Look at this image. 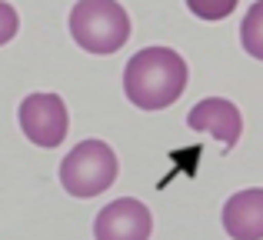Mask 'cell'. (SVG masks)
<instances>
[{"instance_id": "52a82bcc", "label": "cell", "mask_w": 263, "mask_h": 240, "mask_svg": "<svg viewBox=\"0 0 263 240\" xmlns=\"http://www.w3.org/2000/svg\"><path fill=\"white\" fill-rule=\"evenodd\" d=\"M223 230L233 240H263V187L233 194L223 204Z\"/></svg>"}, {"instance_id": "277c9868", "label": "cell", "mask_w": 263, "mask_h": 240, "mask_svg": "<svg viewBox=\"0 0 263 240\" xmlns=\"http://www.w3.org/2000/svg\"><path fill=\"white\" fill-rule=\"evenodd\" d=\"M20 130L30 143L50 150L60 147L67 137V127H70V117H67V104L57 97V94H30L20 104Z\"/></svg>"}, {"instance_id": "6da1fadb", "label": "cell", "mask_w": 263, "mask_h": 240, "mask_svg": "<svg viewBox=\"0 0 263 240\" xmlns=\"http://www.w3.org/2000/svg\"><path fill=\"white\" fill-rule=\"evenodd\" d=\"M186 60L170 47L137 50L123 67V94L140 110H167L186 90Z\"/></svg>"}, {"instance_id": "7a4b0ae2", "label": "cell", "mask_w": 263, "mask_h": 240, "mask_svg": "<svg viewBox=\"0 0 263 240\" xmlns=\"http://www.w3.org/2000/svg\"><path fill=\"white\" fill-rule=\"evenodd\" d=\"M70 33L87 53H117L130 37V17L117 0H80L70 10Z\"/></svg>"}, {"instance_id": "ba28073f", "label": "cell", "mask_w": 263, "mask_h": 240, "mask_svg": "<svg viewBox=\"0 0 263 240\" xmlns=\"http://www.w3.org/2000/svg\"><path fill=\"white\" fill-rule=\"evenodd\" d=\"M240 44H243V50L250 57L263 60V0H257L247 10L243 24H240Z\"/></svg>"}, {"instance_id": "5b68a950", "label": "cell", "mask_w": 263, "mask_h": 240, "mask_svg": "<svg viewBox=\"0 0 263 240\" xmlns=\"http://www.w3.org/2000/svg\"><path fill=\"white\" fill-rule=\"evenodd\" d=\"M154 234V217L137 197L110 200L93 220L97 240H150Z\"/></svg>"}, {"instance_id": "30bf717a", "label": "cell", "mask_w": 263, "mask_h": 240, "mask_svg": "<svg viewBox=\"0 0 263 240\" xmlns=\"http://www.w3.org/2000/svg\"><path fill=\"white\" fill-rule=\"evenodd\" d=\"M17 27H20L17 10H13L10 4H4V0H0V47H4L7 40L17 37Z\"/></svg>"}, {"instance_id": "8992f818", "label": "cell", "mask_w": 263, "mask_h": 240, "mask_svg": "<svg viewBox=\"0 0 263 240\" xmlns=\"http://www.w3.org/2000/svg\"><path fill=\"white\" fill-rule=\"evenodd\" d=\"M186 123H190V130H200V134L217 137L227 150L237 147L240 134H243V117H240L237 104H230V100H223V97L200 100V104L186 114Z\"/></svg>"}, {"instance_id": "3957f363", "label": "cell", "mask_w": 263, "mask_h": 240, "mask_svg": "<svg viewBox=\"0 0 263 240\" xmlns=\"http://www.w3.org/2000/svg\"><path fill=\"white\" fill-rule=\"evenodd\" d=\"M117 170H120V160H117L114 147L103 140H84L64 157L60 163V183L70 197H97L117 180Z\"/></svg>"}, {"instance_id": "9c48e42d", "label": "cell", "mask_w": 263, "mask_h": 240, "mask_svg": "<svg viewBox=\"0 0 263 240\" xmlns=\"http://www.w3.org/2000/svg\"><path fill=\"white\" fill-rule=\"evenodd\" d=\"M237 4L240 0H186V7H190V13L193 17H200V20H223V17H230L233 10H237Z\"/></svg>"}]
</instances>
